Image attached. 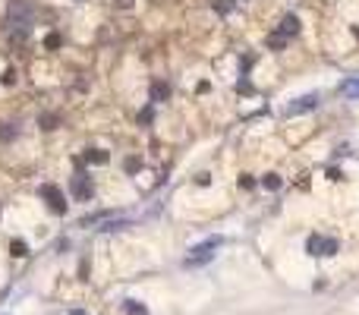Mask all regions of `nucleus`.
<instances>
[{
	"label": "nucleus",
	"instance_id": "f257e3e1",
	"mask_svg": "<svg viewBox=\"0 0 359 315\" xmlns=\"http://www.w3.org/2000/svg\"><path fill=\"white\" fill-rule=\"evenodd\" d=\"M218 246H221V236H211V240L199 243V246L189 252V259H186V268H199V265H205V262H211V255H215Z\"/></svg>",
	"mask_w": 359,
	"mask_h": 315
},
{
	"label": "nucleus",
	"instance_id": "f03ea898",
	"mask_svg": "<svg viewBox=\"0 0 359 315\" xmlns=\"http://www.w3.org/2000/svg\"><path fill=\"white\" fill-rule=\"evenodd\" d=\"M6 19H10V25H19V29L25 32L32 22V6L25 3V0H10V6H6Z\"/></svg>",
	"mask_w": 359,
	"mask_h": 315
},
{
	"label": "nucleus",
	"instance_id": "7ed1b4c3",
	"mask_svg": "<svg viewBox=\"0 0 359 315\" xmlns=\"http://www.w3.org/2000/svg\"><path fill=\"white\" fill-rule=\"evenodd\" d=\"M321 104V95H303V98H296V101H290V107H287V114L290 117H299V114H309V110H315Z\"/></svg>",
	"mask_w": 359,
	"mask_h": 315
},
{
	"label": "nucleus",
	"instance_id": "20e7f679",
	"mask_svg": "<svg viewBox=\"0 0 359 315\" xmlns=\"http://www.w3.org/2000/svg\"><path fill=\"white\" fill-rule=\"evenodd\" d=\"M38 195H41V199H47V205H50V211H54V215H63V211H66L63 192H60L57 186H50V183H47V186H41Z\"/></svg>",
	"mask_w": 359,
	"mask_h": 315
},
{
	"label": "nucleus",
	"instance_id": "39448f33",
	"mask_svg": "<svg viewBox=\"0 0 359 315\" xmlns=\"http://www.w3.org/2000/svg\"><path fill=\"white\" fill-rule=\"evenodd\" d=\"M89 180H91V177L82 174V170L70 180V189H73V195H76L79 202H89V199H91V183H89Z\"/></svg>",
	"mask_w": 359,
	"mask_h": 315
},
{
	"label": "nucleus",
	"instance_id": "423d86ee",
	"mask_svg": "<svg viewBox=\"0 0 359 315\" xmlns=\"http://www.w3.org/2000/svg\"><path fill=\"white\" fill-rule=\"evenodd\" d=\"M277 32H280V35H284V38L290 41V38H293L296 32H299V19H296L293 13H290V16H284V19H280V29H277Z\"/></svg>",
	"mask_w": 359,
	"mask_h": 315
},
{
	"label": "nucleus",
	"instance_id": "0eeeda50",
	"mask_svg": "<svg viewBox=\"0 0 359 315\" xmlns=\"http://www.w3.org/2000/svg\"><path fill=\"white\" fill-rule=\"evenodd\" d=\"M170 98V85L167 82H155L151 85V104H161V101Z\"/></svg>",
	"mask_w": 359,
	"mask_h": 315
},
{
	"label": "nucleus",
	"instance_id": "6e6552de",
	"mask_svg": "<svg viewBox=\"0 0 359 315\" xmlns=\"http://www.w3.org/2000/svg\"><path fill=\"white\" fill-rule=\"evenodd\" d=\"M306 252H309V255H324V236L312 233L309 243H306Z\"/></svg>",
	"mask_w": 359,
	"mask_h": 315
},
{
	"label": "nucleus",
	"instance_id": "1a4fd4ad",
	"mask_svg": "<svg viewBox=\"0 0 359 315\" xmlns=\"http://www.w3.org/2000/svg\"><path fill=\"white\" fill-rule=\"evenodd\" d=\"M85 161H89V164H107L110 155L104 148H89V151H85Z\"/></svg>",
	"mask_w": 359,
	"mask_h": 315
},
{
	"label": "nucleus",
	"instance_id": "9d476101",
	"mask_svg": "<svg viewBox=\"0 0 359 315\" xmlns=\"http://www.w3.org/2000/svg\"><path fill=\"white\" fill-rule=\"evenodd\" d=\"M262 186H265L268 192H277V189H280V177H277V174H265V177H262Z\"/></svg>",
	"mask_w": 359,
	"mask_h": 315
},
{
	"label": "nucleus",
	"instance_id": "9b49d317",
	"mask_svg": "<svg viewBox=\"0 0 359 315\" xmlns=\"http://www.w3.org/2000/svg\"><path fill=\"white\" fill-rule=\"evenodd\" d=\"M340 91H344L347 98H359V79H347L344 85H340Z\"/></svg>",
	"mask_w": 359,
	"mask_h": 315
},
{
	"label": "nucleus",
	"instance_id": "f8f14e48",
	"mask_svg": "<svg viewBox=\"0 0 359 315\" xmlns=\"http://www.w3.org/2000/svg\"><path fill=\"white\" fill-rule=\"evenodd\" d=\"M123 309L130 312V315H148V309H145L139 300H126V303H123Z\"/></svg>",
	"mask_w": 359,
	"mask_h": 315
},
{
	"label": "nucleus",
	"instance_id": "ddd939ff",
	"mask_svg": "<svg viewBox=\"0 0 359 315\" xmlns=\"http://www.w3.org/2000/svg\"><path fill=\"white\" fill-rule=\"evenodd\" d=\"M10 255H16V259H25V255H29V246H25L22 240H13V243H10Z\"/></svg>",
	"mask_w": 359,
	"mask_h": 315
},
{
	"label": "nucleus",
	"instance_id": "4468645a",
	"mask_svg": "<svg viewBox=\"0 0 359 315\" xmlns=\"http://www.w3.org/2000/svg\"><path fill=\"white\" fill-rule=\"evenodd\" d=\"M211 6H215L218 13H230L233 10V0H211Z\"/></svg>",
	"mask_w": 359,
	"mask_h": 315
},
{
	"label": "nucleus",
	"instance_id": "2eb2a0df",
	"mask_svg": "<svg viewBox=\"0 0 359 315\" xmlns=\"http://www.w3.org/2000/svg\"><path fill=\"white\" fill-rule=\"evenodd\" d=\"M45 45H47V47H50V50H57V47H60V45H63V38H60V35H57V32H50V35H47V38H45Z\"/></svg>",
	"mask_w": 359,
	"mask_h": 315
},
{
	"label": "nucleus",
	"instance_id": "dca6fc26",
	"mask_svg": "<svg viewBox=\"0 0 359 315\" xmlns=\"http://www.w3.org/2000/svg\"><path fill=\"white\" fill-rule=\"evenodd\" d=\"M268 45L280 50V47H284V45H287V38H284V35H280V32H274V35H271V38H268Z\"/></svg>",
	"mask_w": 359,
	"mask_h": 315
},
{
	"label": "nucleus",
	"instance_id": "f3484780",
	"mask_svg": "<svg viewBox=\"0 0 359 315\" xmlns=\"http://www.w3.org/2000/svg\"><path fill=\"white\" fill-rule=\"evenodd\" d=\"M236 91H246V95H252L255 89H252V82H249V79H239V82H236Z\"/></svg>",
	"mask_w": 359,
	"mask_h": 315
},
{
	"label": "nucleus",
	"instance_id": "a211bd4d",
	"mask_svg": "<svg viewBox=\"0 0 359 315\" xmlns=\"http://www.w3.org/2000/svg\"><path fill=\"white\" fill-rule=\"evenodd\" d=\"M139 167H142V161H139V158H126V170H130V174H135Z\"/></svg>",
	"mask_w": 359,
	"mask_h": 315
},
{
	"label": "nucleus",
	"instance_id": "6ab92c4d",
	"mask_svg": "<svg viewBox=\"0 0 359 315\" xmlns=\"http://www.w3.org/2000/svg\"><path fill=\"white\" fill-rule=\"evenodd\" d=\"M13 135H16V126H10V123L0 130V139H13Z\"/></svg>",
	"mask_w": 359,
	"mask_h": 315
},
{
	"label": "nucleus",
	"instance_id": "aec40b11",
	"mask_svg": "<svg viewBox=\"0 0 359 315\" xmlns=\"http://www.w3.org/2000/svg\"><path fill=\"white\" fill-rule=\"evenodd\" d=\"M337 252V240H324V255H334Z\"/></svg>",
	"mask_w": 359,
	"mask_h": 315
},
{
	"label": "nucleus",
	"instance_id": "412c9836",
	"mask_svg": "<svg viewBox=\"0 0 359 315\" xmlns=\"http://www.w3.org/2000/svg\"><path fill=\"white\" fill-rule=\"evenodd\" d=\"M54 123H57V117H41V126H45V130H54Z\"/></svg>",
	"mask_w": 359,
	"mask_h": 315
},
{
	"label": "nucleus",
	"instance_id": "4be33fe9",
	"mask_svg": "<svg viewBox=\"0 0 359 315\" xmlns=\"http://www.w3.org/2000/svg\"><path fill=\"white\" fill-rule=\"evenodd\" d=\"M139 123H151V107H145L139 114Z\"/></svg>",
	"mask_w": 359,
	"mask_h": 315
},
{
	"label": "nucleus",
	"instance_id": "5701e85b",
	"mask_svg": "<svg viewBox=\"0 0 359 315\" xmlns=\"http://www.w3.org/2000/svg\"><path fill=\"white\" fill-rule=\"evenodd\" d=\"M13 82H16V73L6 70V73H3V85H13Z\"/></svg>",
	"mask_w": 359,
	"mask_h": 315
},
{
	"label": "nucleus",
	"instance_id": "b1692460",
	"mask_svg": "<svg viewBox=\"0 0 359 315\" xmlns=\"http://www.w3.org/2000/svg\"><path fill=\"white\" fill-rule=\"evenodd\" d=\"M239 186H243V189H252L255 183H252V177H239Z\"/></svg>",
	"mask_w": 359,
	"mask_h": 315
},
{
	"label": "nucleus",
	"instance_id": "393cba45",
	"mask_svg": "<svg viewBox=\"0 0 359 315\" xmlns=\"http://www.w3.org/2000/svg\"><path fill=\"white\" fill-rule=\"evenodd\" d=\"M117 6H120V10H130V6H133V0H117Z\"/></svg>",
	"mask_w": 359,
	"mask_h": 315
},
{
	"label": "nucleus",
	"instance_id": "a878e982",
	"mask_svg": "<svg viewBox=\"0 0 359 315\" xmlns=\"http://www.w3.org/2000/svg\"><path fill=\"white\" fill-rule=\"evenodd\" d=\"M70 315H89V312H82V309H73V312H70Z\"/></svg>",
	"mask_w": 359,
	"mask_h": 315
}]
</instances>
